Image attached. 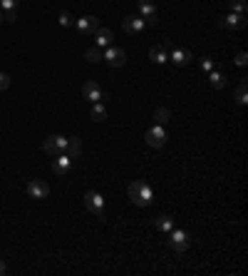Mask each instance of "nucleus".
Segmentation results:
<instances>
[{"instance_id":"nucleus-21","label":"nucleus","mask_w":248,"mask_h":276,"mask_svg":"<svg viewBox=\"0 0 248 276\" xmlns=\"http://www.w3.org/2000/svg\"><path fill=\"white\" fill-rule=\"evenodd\" d=\"M228 8H231V13H238V15H246V10H248L246 0H228Z\"/></svg>"},{"instance_id":"nucleus-27","label":"nucleus","mask_w":248,"mask_h":276,"mask_svg":"<svg viewBox=\"0 0 248 276\" xmlns=\"http://www.w3.org/2000/svg\"><path fill=\"white\" fill-rule=\"evenodd\" d=\"M8 87H10V75L0 72V90H8Z\"/></svg>"},{"instance_id":"nucleus-7","label":"nucleus","mask_w":248,"mask_h":276,"mask_svg":"<svg viewBox=\"0 0 248 276\" xmlns=\"http://www.w3.org/2000/svg\"><path fill=\"white\" fill-rule=\"evenodd\" d=\"M144 25H147V20H144L142 15H127V18L122 20L124 32H142V30H144Z\"/></svg>"},{"instance_id":"nucleus-24","label":"nucleus","mask_w":248,"mask_h":276,"mask_svg":"<svg viewBox=\"0 0 248 276\" xmlns=\"http://www.w3.org/2000/svg\"><path fill=\"white\" fill-rule=\"evenodd\" d=\"M85 57H87L90 62H99V60H104V55H102V50H99V48H90V50L85 53Z\"/></svg>"},{"instance_id":"nucleus-30","label":"nucleus","mask_w":248,"mask_h":276,"mask_svg":"<svg viewBox=\"0 0 248 276\" xmlns=\"http://www.w3.org/2000/svg\"><path fill=\"white\" fill-rule=\"evenodd\" d=\"M3 15H5V20H8V23H15V18H18V15H15V10H3Z\"/></svg>"},{"instance_id":"nucleus-32","label":"nucleus","mask_w":248,"mask_h":276,"mask_svg":"<svg viewBox=\"0 0 248 276\" xmlns=\"http://www.w3.org/2000/svg\"><path fill=\"white\" fill-rule=\"evenodd\" d=\"M0 20H3V13H0Z\"/></svg>"},{"instance_id":"nucleus-28","label":"nucleus","mask_w":248,"mask_h":276,"mask_svg":"<svg viewBox=\"0 0 248 276\" xmlns=\"http://www.w3.org/2000/svg\"><path fill=\"white\" fill-rule=\"evenodd\" d=\"M201 67H203L206 72H211V70H216V65H214V60H211V57H203V60H201Z\"/></svg>"},{"instance_id":"nucleus-29","label":"nucleus","mask_w":248,"mask_h":276,"mask_svg":"<svg viewBox=\"0 0 248 276\" xmlns=\"http://www.w3.org/2000/svg\"><path fill=\"white\" fill-rule=\"evenodd\" d=\"M246 62H248V55H246V53H238V55H236V65L246 67Z\"/></svg>"},{"instance_id":"nucleus-10","label":"nucleus","mask_w":248,"mask_h":276,"mask_svg":"<svg viewBox=\"0 0 248 276\" xmlns=\"http://www.w3.org/2000/svg\"><path fill=\"white\" fill-rule=\"evenodd\" d=\"M221 25H223L226 30H243V28H246V15L231 13V15L221 18Z\"/></svg>"},{"instance_id":"nucleus-8","label":"nucleus","mask_w":248,"mask_h":276,"mask_svg":"<svg viewBox=\"0 0 248 276\" xmlns=\"http://www.w3.org/2000/svg\"><path fill=\"white\" fill-rule=\"evenodd\" d=\"M149 57H151L156 65L167 62V60H169V40H164L161 45H154V48L149 50Z\"/></svg>"},{"instance_id":"nucleus-5","label":"nucleus","mask_w":248,"mask_h":276,"mask_svg":"<svg viewBox=\"0 0 248 276\" xmlns=\"http://www.w3.org/2000/svg\"><path fill=\"white\" fill-rule=\"evenodd\" d=\"M74 25H77V32H79V35H95V32H97V28H99V18H95V15H85V18H79Z\"/></svg>"},{"instance_id":"nucleus-4","label":"nucleus","mask_w":248,"mask_h":276,"mask_svg":"<svg viewBox=\"0 0 248 276\" xmlns=\"http://www.w3.org/2000/svg\"><path fill=\"white\" fill-rule=\"evenodd\" d=\"M27 194L32 199H48L50 196V184L43 182V179H30L27 182Z\"/></svg>"},{"instance_id":"nucleus-17","label":"nucleus","mask_w":248,"mask_h":276,"mask_svg":"<svg viewBox=\"0 0 248 276\" xmlns=\"http://www.w3.org/2000/svg\"><path fill=\"white\" fill-rule=\"evenodd\" d=\"M92 120H95V122L107 120V107H104L102 102H92Z\"/></svg>"},{"instance_id":"nucleus-26","label":"nucleus","mask_w":248,"mask_h":276,"mask_svg":"<svg viewBox=\"0 0 248 276\" xmlns=\"http://www.w3.org/2000/svg\"><path fill=\"white\" fill-rule=\"evenodd\" d=\"M0 8H3V10H15L18 8V0H0Z\"/></svg>"},{"instance_id":"nucleus-31","label":"nucleus","mask_w":248,"mask_h":276,"mask_svg":"<svg viewBox=\"0 0 248 276\" xmlns=\"http://www.w3.org/2000/svg\"><path fill=\"white\" fill-rule=\"evenodd\" d=\"M3 274H8V266H5V261H3V259H0V276H3Z\"/></svg>"},{"instance_id":"nucleus-16","label":"nucleus","mask_w":248,"mask_h":276,"mask_svg":"<svg viewBox=\"0 0 248 276\" xmlns=\"http://www.w3.org/2000/svg\"><path fill=\"white\" fill-rule=\"evenodd\" d=\"M67 157H72V160H77L79 157V152H82V142L77 139V137H72V139H67Z\"/></svg>"},{"instance_id":"nucleus-2","label":"nucleus","mask_w":248,"mask_h":276,"mask_svg":"<svg viewBox=\"0 0 248 276\" xmlns=\"http://www.w3.org/2000/svg\"><path fill=\"white\" fill-rule=\"evenodd\" d=\"M85 207L90 212H95L99 219H104V196L99 192H87L85 194Z\"/></svg>"},{"instance_id":"nucleus-25","label":"nucleus","mask_w":248,"mask_h":276,"mask_svg":"<svg viewBox=\"0 0 248 276\" xmlns=\"http://www.w3.org/2000/svg\"><path fill=\"white\" fill-rule=\"evenodd\" d=\"M60 25H62V28H72V25H74V20H72V15H70L67 10L60 13Z\"/></svg>"},{"instance_id":"nucleus-18","label":"nucleus","mask_w":248,"mask_h":276,"mask_svg":"<svg viewBox=\"0 0 248 276\" xmlns=\"http://www.w3.org/2000/svg\"><path fill=\"white\" fill-rule=\"evenodd\" d=\"M43 149H45L50 157H55V154H62V152H60V147H57V135L48 137V139H45V144H43Z\"/></svg>"},{"instance_id":"nucleus-9","label":"nucleus","mask_w":248,"mask_h":276,"mask_svg":"<svg viewBox=\"0 0 248 276\" xmlns=\"http://www.w3.org/2000/svg\"><path fill=\"white\" fill-rule=\"evenodd\" d=\"M104 60H107L112 67H122L124 62H127V53H124V50H119V48H107V53H104Z\"/></svg>"},{"instance_id":"nucleus-15","label":"nucleus","mask_w":248,"mask_h":276,"mask_svg":"<svg viewBox=\"0 0 248 276\" xmlns=\"http://www.w3.org/2000/svg\"><path fill=\"white\" fill-rule=\"evenodd\" d=\"M169 60H172V62H176V65H189L194 57H191V53H189V50H176V48H174V50L169 53Z\"/></svg>"},{"instance_id":"nucleus-12","label":"nucleus","mask_w":248,"mask_h":276,"mask_svg":"<svg viewBox=\"0 0 248 276\" xmlns=\"http://www.w3.org/2000/svg\"><path fill=\"white\" fill-rule=\"evenodd\" d=\"M82 95H85V100H90V102H99L102 100V87L90 80V83L82 85Z\"/></svg>"},{"instance_id":"nucleus-3","label":"nucleus","mask_w":248,"mask_h":276,"mask_svg":"<svg viewBox=\"0 0 248 276\" xmlns=\"http://www.w3.org/2000/svg\"><path fill=\"white\" fill-rule=\"evenodd\" d=\"M144 139H147V144H149V147L159 149V147L167 144V132H164V127H161V125H154V127H149V130H147Z\"/></svg>"},{"instance_id":"nucleus-20","label":"nucleus","mask_w":248,"mask_h":276,"mask_svg":"<svg viewBox=\"0 0 248 276\" xmlns=\"http://www.w3.org/2000/svg\"><path fill=\"white\" fill-rule=\"evenodd\" d=\"M156 229H161V231H172V229H174V219L167 217V214H161V217L156 219Z\"/></svg>"},{"instance_id":"nucleus-6","label":"nucleus","mask_w":248,"mask_h":276,"mask_svg":"<svg viewBox=\"0 0 248 276\" xmlns=\"http://www.w3.org/2000/svg\"><path fill=\"white\" fill-rule=\"evenodd\" d=\"M169 242H172V247L176 251H186L189 249V234L181 231V229H172L169 231Z\"/></svg>"},{"instance_id":"nucleus-22","label":"nucleus","mask_w":248,"mask_h":276,"mask_svg":"<svg viewBox=\"0 0 248 276\" xmlns=\"http://www.w3.org/2000/svg\"><path fill=\"white\" fill-rule=\"evenodd\" d=\"M236 102L238 105H246L248 102V90H246V80H241L238 90H236Z\"/></svg>"},{"instance_id":"nucleus-19","label":"nucleus","mask_w":248,"mask_h":276,"mask_svg":"<svg viewBox=\"0 0 248 276\" xmlns=\"http://www.w3.org/2000/svg\"><path fill=\"white\" fill-rule=\"evenodd\" d=\"M209 80H211V85H214L216 90H223V87H226V77H223L219 70H211V72H209Z\"/></svg>"},{"instance_id":"nucleus-23","label":"nucleus","mask_w":248,"mask_h":276,"mask_svg":"<svg viewBox=\"0 0 248 276\" xmlns=\"http://www.w3.org/2000/svg\"><path fill=\"white\" fill-rule=\"evenodd\" d=\"M154 117H156V125H164V122H169V117H172V112H169L167 107H159Z\"/></svg>"},{"instance_id":"nucleus-11","label":"nucleus","mask_w":248,"mask_h":276,"mask_svg":"<svg viewBox=\"0 0 248 276\" xmlns=\"http://www.w3.org/2000/svg\"><path fill=\"white\" fill-rule=\"evenodd\" d=\"M70 167H72V157H67L65 152L62 154H55V162H52V169H55V174H67L70 172Z\"/></svg>"},{"instance_id":"nucleus-1","label":"nucleus","mask_w":248,"mask_h":276,"mask_svg":"<svg viewBox=\"0 0 248 276\" xmlns=\"http://www.w3.org/2000/svg\"><path fill=\"white\" fill-rule=\"evenodd\" d=\"M129 199L137 204V207H149L151 199H154V192L147 182H132L129 184Z\"/></svg>"},{"instance_id":"nucleus-14","label":"nucleus","mask_w":248,"mask_h":276,"mask_svg":"<svg viewBox=\"0 0 248 276\" xmlns=\"http://www.w3.org/2000/svg\"><path fill=\"white\" fill-rule=\"evenodd\" d=\"M95 43H97L99 48H109V45H112V30H109V28H97Z\"/></svg>"},{"instance_id":"nucleus-13","label":"nucleus","mask_w":248,"mask_h":276,"mask_svg":"<svg viewBox=\"0 0 248 276\" xmlns=\"http://www.w3.org/2000/svg\"><path fill=\"white\" fill-rule=\"evenodd\" d=\"M139 10H142V18L147 23H156V8L151 0H139Z\"/></svg>"}]
</instances>
